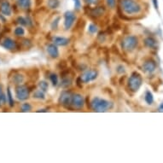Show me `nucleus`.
<instances>
[{"label": "nucleus", "mask_w": 163, "mask_h": 163, "mask_svg": "<svg viewBox=\"0 0 163 163\" xmlns=\"http://www.w3.org/2000/svg\"><path fill=\"white\" fill-rule=\"evenodd\" d=\"M90 107L95 112H105L113 108V103L108 100L96 97L91 100Z\"/></svg>", "instance_id": "1"}, {"label": "nucleus", "mask_w": 163, "mask_h": 163, "mask_svg": "<svg viewBox=\"0 0 163 163\" xmlns=\"http://www.w3.org/2000/svg\"><path fill=\"white\" fill-rule=\"evenodd\" d=\"M121 8L127 15H135L141 11V6L134 0H122Z\"/></svg>", "instance_id": "2"}, {"label": "nucleus", "mask_w": 163, "mask_h": 163, "mask_svg": "<svg viewBox=\"0 0 163 163\" xmlns=\"http://www.w3.org/2000/svg\"><path fill=\"white\" fill-rule=\"evenodd\" d=\"M128 87L130 90L133 91H137L140 89L143 83V79H142L141 74L137 72H133L132 75L128 79Z\"/></svg>", "instance_id": "3"}, {"label": "nucleus", "mask_w": 163, "mask_h": 163, "mask_svg": "<svg viewBox=\"0 0 163 163\" xmlns=\"http://www.w3.org/2000/svg\"><path fill=\"white\" fill-rule=\"evenodd\" d=\"M137 44H138V39L136 36H133V35H129V36H126L122 43H121V45H122V48L124 49L125 51H133L135 48L137 47Z\"/></svg>", "instance_id": "4"}, {"label": "nucleus", "mask_w": 163, "mask_h": 163, "mask_svg": "<svg viewBox=\"0 0 163 163\" xmlns=\"http://www.w3.org/2000/svg\"><path fill=\"white\" fill-rule=\"evenodd\" d=\"M16 97L19 101H25L29 97V90L24 85H18L15 89Z\"/></svg>", "instance_id": "5"}, {"label": "nucleus", "mask_w": 163, "mask_h": 163, "mask_svg": "<svg viewBox=\"0 0 163 163\" xmlns=\"http://www.w3.org/2000/svg\"><path fill=\"white\" fill-rule=\"evenodd\" d=\"M98 73L97 70L95 69H90V70H86L84 73H82L81 76L80 77V80H81V82L84 83H88V82L96 80L97 78Z\"/></svg>", "instance_id": "6"}, {"label": "nucleus", "mask_w": 163, "mask_h": 163, "mask_svg": "<svg viewBox=\"0 0 163 163\" xmlns=\"http://www.w3.org/2000/svg\"><path fill=\"white\" fill-rule=\"evenodd\" d=\"M76 20V16L73 11H67L64 14V28L66 30L70 29Z\"/></svg>", "instance_id": "7"}, {"label": "nucleus", "mask_w": 163, "mask_h": 163, "mask_svg": "<svg viewBox=\"0 0 163 163\" xmlns=\"http://www.w3.org/2000/svg\"><path fill=\"white\" fill-rule=\"evenodd\" d=\"M60 103L65 108H69L71 105V101H72V94L69 90H63L60 95L59 98Z\"/></svg>", "instance_id": "8"}, {"label": "nucleus", "mask_w": 163, "mask_h": 163, "mask_svg": "<svg viewBox=\"0 0 163 163\" xmlns=\"http://www.w3.org/2000/svg\"><path fill=\"white\" fill-rule=\"evenodd\" d=\"M71 104L76 108H82L83 106H84V104H85V100H84L83 96L80 94H78V93L72 95Z\"/></svg>", "instance_id": "9"}, {"label": "nucleus", "mask_w": 163, "mask_h": 163, "mask_svg": "<svg viewBox=\"0 0 163 163\" xmlns=\"http://www.w3.org/2000/svg\"><path fill=\"white\" fill-rule=\"evenodd\" d=\"M1 44L5 49L9 50V51H13V50H16L17 48L16 42L14 39H10V38H5Z\"/></svg>", "instance_id": "10"}, {"label": "nucleus", "mask_w": 163, "mask_h": 163, "mask_svg": "<svg viewBox=\"0 0 163 163\" xmlns=\"http://www.w3.org/2000/svg\"><path fill=\"white\" fill-rule=\"evenodd\" d=\"M0 10H1V13L3 16H10L11 14H12V9H11V6L8 1H4L1 6H0Z\"/></svg>", "instance_id": "11"}, {"label": "nucleus", "mask_w": 163, "mask_h": 163, "mask_svg": "<svg viewBox=\"0 0 163 163\" xmlns=\"http://www.w3.org/2000/svg\"><path fill=\"white\" fill-rule=\"evenodd\" d=\"M46 51H47L48 55L51 58H57L59 56V51L55 44H48L47 47H46Z\"/></svg>", "instance_id": "12"}, {"label": "nucleus", "mask_w": 163, "mask_h": 163, "mask_svg": "<svg viewBox=\"0 0 163 163\" xmlns=\"http://www.w3.org/2000/svg\"><path fill=\"white\" fill-rule=\"evenodd\" d=\"M156 69V63L154 60H148L143 64V70L146 73H152Z\"/></svg>", "instance_id": "13"}, {"label": "nucleus", "mask_w": 163, "mask_h": 163, "mask_svg": "<svg viewBox=\"0 0 163 163\" xmlns=\"http://www.w3.org/2000/svg\"><path fill=\"white\" fill-rule=\"evenodd\" d=\"M11 81L13 82V84L15 85H22L25 82V77L24 75L20 73H14L13 76L11 78Z\"/></svg>", "instance_id": "14"}, {"label": "nucleus", "mask_w": 163, "mask_h": 163, "mask_svg": "<svg viewBox=\"0 0 163 163\" xmlns=\"http://www.w3.org/2000/svg\"><path fill=\"white\" fill-rule=\"evenodd\" d=\"M53 43L56 44V46H65L69 44V39L64 37H54L53 38Z\"/></svg>", "instance_id": "15"}, {"label": "nucleus", "mask_w": 163, "mask_h": 163, "mask_svg": "<svg viewBox=\"0 0 163 163\" xmlns=\"http://www.w3.org/2000/svg\"><path fill=\"white\" fill-rule=\"evenodd\" d=\"M17 6L22 9H28L31 7V0H17Z\"/></svg>", "instance_id": "16"}, {"label": "nucleus", "mask_w": 163, "mask_h": 163, "mask_svg": "<svg viewBox=\"0 0 163 163\" xmlns=\"http://www.w3.org/2000/svg\"><path fill=\"white\" fill-rule=\"evenodd\" d=\"M103 13H104L103 7H97V8H93L90 10V16H92L93 17H99Z\"/></svg>", "instance_id": "17"}, {"label": "nucleus", "mask_w": 163, "mask_h": 163, "mask_svg": "<svg viewBox=\"0 0 163 163\" xmlns=\"http://www.w3.org/2000/svg\"><path fill=\"white\" fill-rule=\"evenodd\" d=\"M144 44H145V46H147V47L154 49V48L156 47L157 42H156V40L154 39L151 38V37H149V38H146L144 39Z\"/></svg>", "instance_id": "18"}, {"label": "nucleus", "mask_w": 163, "mask_h": 163, "mask_svg": "<svg viewBox=\"0 0 163 163\" xmlns=\"http://www.w3.org/2000/svg\"><path fill=\"white\" fill-rule=\"evenodd\" d=\"M72 85V79L67 76H63L61 81V87L62 88H69Z\"/></svg>", "instance_id": "19"}, {"label": "nucleus", "mask_w": 163, "mask_h": 163, "mask_svg": "<svg viewBox=\"0 0 163 163\" xmlns=\"http://www.w3.org/2000/svg\"><path fill=\"white\" fill-rule=\"evenodd\" d=\"M144 100H145L146 103L149 104V105H151L152 103H154V97H153V94L150 92V90H146Z\"/></svg>", "instance_id": "20"}, {"label": "nucleus", "mask_w": 163, "mask_h": 163, "mask_svg": "<svg viewBox=\"0 0 163 163\" xmlns=\"http://www.w3.org/2000/svg\"><path fill=\"white\" fill-rule=\"evenodd\" d=\"M33 97H34V98L39 99V100H44V99L45 98L44 92L43 90H40V89L35 90L34 92V94H33Z\"/></svg>", "instance_id": "21"}, {"label": "nucleus", "mask_w": 163, "mask_h": 163, "mask_svg": "<svg viewBox=\"0 0 163 163\" xmlns=\"http://www.w3.org/2000/svg\"><path fill=\"white\" fill-rule=\"evenodd\" d=\"M7 99H8L9 106H10V107H13L14 104H15V102H14L13 96H12V93H11V90H10V88H9V87L7 88Z\"/></svg>", "instance_id": "22"}, {"label": "nucleus", "mask_w": 163, "mask_h": 163, "mask_svg": "<svg viewBox=\"0 0 163 163\" xmlns=\"http://www.w3.org/2000/svg\"><path fill=\"white\" fill-rule=\"evenodd\" d=\"M47 5L48 7L51 8V9H56V8H58L60 3H59L58 0H48Z\"/></svg>", "instance_id": "23"}, {"label": "nucleus", "mask_w": 163, "mask_h": 163, "mask_svg": "<svg viewBox=\"0 0 163 163\" xmlns=\"http://www.w3.org/2000/svg\"><path fill=\"white\" fill-rule=\"evenodd\" d=\"M14 34L16 37H22L25 34V30L22 27H16V29L14 31Z\"/></svg>", "instance_id": "24"}, {"label": "nucleus", "mask_w": 163, "mask_h": 163, "mask_svg": "<svg viewBox=\"0 0 163 163\" xmlns=\"http://www.w3.org/2000/svg\"><path fill=\"white\" fill-rule=\"evenodd\" d=\"M38 86H39V88L41 90H43L44 92L45 93L46 91L49 89V85H48V83L46 81H44V80H42V81H40L38 84Z\"/></svg>", "instance_id": "25"}, {"label": "nucleus", "mask_w": 163, "mask_h": 163, "mask_svg": "<svg viewBox=\"0 0 163 163\" xmlns=\"http://www.w3.org/2000/svg\"><path fill=\"white\" fill-rule=\"evenodd\" d=\"M49 78H50V80L51 81L53 86H57V84H58V77H57V75H56V73H51Z\"/></svg>", "instance_id": "26"}, {"label": "nucleus", "mask_w": 163, "mask_h": 163, "mask_svg": "<svg viewBox=\"0 0 163 163\" xmlns=\"http://www.w3.org/2000/svg\"><path fill=\"white\" fill-rule=\"evenodd\" d=\"M21 109H22V112H29L32 110V106L30 103H24L22 104Z\"/></svg>", "instance_id": "27"}, {"label": "nucleus", "mask_w": 163, "mask_h": 163, "mask_svg": "<svg viewBox=\"0 0 163 163\" xmlns=\"http://www.w3.org/2000/svg\"><path fill=\"white\" fill-rule=\"evenodd\" d=\"M60 16H58V17H56L53 22H51V27L52 30H56L57 29V27H58V24H59V22H60Z\"/></svg>", "instance_id": "28"}, {"label": "nucleus", "mask_w": 163, "mask_h": 163, "mask_svg": "<svg viewBox=\"0 0 163 163\" xmlns=\"http://www.w3.org/2000/svg\"><path fill=\"white\" fill-rule=\"evenodd\" d=\"M88 32L90 33V34H94L97 32V27L94 24H90L88 26Z\"/></svg>", "instance_id": "29"}, {"label": "nucleus", "mask_w": 163, "mask_h": 163, "mask_svg": "<svg viewBox=\"0 0 163 163\" xmlns=\"http://www.w3.org/2000/svg\"><path fill=\"white\" fill-rule=\"evenodd\" d=\"M18 24L22 25V26H27V18L22 17V16H19L16 20Z\"/></svg>", "instance_id": "30"}, {"label": "nucleus", "mask_w": 163, "mask_h": 163, "mask_svg": "<svg viewBox=\"0 0 163 163\" xmlns=\"http://www.w3.org/2000/svg\"><path fill=\"white\" fill-rule=\"evenodd\" d=\"M6 101H7V98L4 94V92H0V107L4 106L6 103Z\"/></svg>", "instance_id": "31"}, {"label": "nucleus", "mask_w": 163, "mask_h": 163, "mask_svg": "<svg viewBox=\"0 0 163 163\" xmlns=\"http://www.w3.org/2000/svg\"><path fill=\"white\" fill-rule=\"evenodd\" d=\"M116 71L118 73H124L126 72V69L125 68L122 66V65H119L117 68H116Z\"/></svg>", "instance_id": "32"}, {"label": "nucleus", "mask_w": 163, "mask_h": 163, "mask_svg": "<svg viewBox=\"0 0 163 163\" xmlns=\"http://www.w3.org/2000/svg\"><path fill=\"white\" fill-rule=\"evenodd\" d=\"M107 5L109 8H115V0H107Z\"/></svg>", "instance_id": "33"}, {"label": "nucleus", "mask_w": 163, "mask_h": 163, "mask_svg": "<svg viewBox=\"0 0 163 163\" xmlns=\"http://www.w3.org/2000/svg\"><path fill=\"white\" fill-rule=\"evenodd\" d=\"M74 1V8L76 10H79L81 7V3H80V0H73Z\"/></svg>", "instance_id": "34"}, {"label": "nucleus", "mask_w": 163, "mask_h": 163, "mask_svg": "<svg viewBox=\"0 0 163 163\" xmlns=\"http://www.w3.org/2000/svg\"><path fill=\"white\" fill-rule=\"evenodd\" d=\"M85 2L89 5H96L98 2V0H85Z\"/></svg>", "instance_id": "35"}, {"label": "nucleus", "mask_w": 163, "mask_h": 163, "mask_svg": "<svg viewBox=\"0 0 163 163\" xmlns=\"http://www.w3.org/2000/svg\"><path fill=\"white\" fill-rule=\"evenodd\" d=\"M153 1V5L154 6V9H159V5H158V0H152Z\"/></svg>", "instance_id": "36"}, {"label": "nucleus", "mask_w": 163, "mask_h": 163, "mask_svg": "<svg viewBox=\"0 0 163 163\" xmlns=\"http://www.w3.org/2000/svg\"><path fill=\"white\" fill-rule=\"evenodd\" d=\"M159 112H163V103L160 104V106L158 108Z\"/></svg>", "instance_id": "37"}, {"label": "nucleus", "mask_w": 163, "mask_h": 163, "mask_svg": "<svg viewBox=\"0 0 163 163\" xmlns=\"http://www.w3.org/2000/svg\"><path fill=\"white\" fill-rule=\"evenodd\" d=\"M37 112H46L45 109H39V110H37Z\"/></svg>", "instance_id": "38"}]
</instances>
